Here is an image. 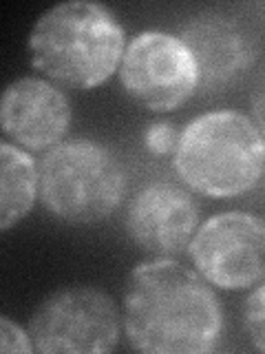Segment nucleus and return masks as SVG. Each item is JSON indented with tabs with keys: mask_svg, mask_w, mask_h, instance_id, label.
<instances>
[{
	"mask_svg": "<svg viewBox=\"0 0 265 354\" xmlns=\"http://www.w3.org/2000/svg\"><path fill=\"white\" fill-rule=\"evenodd\" d=\"M40 199V169L31 153L5 140L0 144V230L25 219Z\"/></svg>",
	"mask_w": 265,
	"mask_h": 354,
	"instance_id": "11",
	"label": "nucleus"
},
{
	"mask_svg": "<svg viewBox=\"0 0 265 354\" xmlns=\"http://www.w3.org/2000/svg\"><path fill=\"white\" fill-rule=\"evenodd\" d=\"M71 120L69 97L58 84L44 77H18L0 100V129L5 140L29 153H47L64 142Z\"/></svg>",
	"mask_w": 265,
	"mask_h": 354,
	"instance_id": "9",
	"label": "nucleus"
},
{
	"mask_svg": "<svg viewBox=\"0 0 265 354\" xmlns=\"http://www.w3.org/2000/svg\"><path fill=\"white\" fill-rule=\"evenodd\" d=\"M0 352L5 354H31L36 352L29 330L20 328L11 317L3 315L0 317Z\"/></svg>",
	"mask_w": 265,
	"mask_h": 354,
	"instance_id": "14",
	"label": "nucleus"
},
{
	"mask_svg": "<svg viewBox=\"0 0 265 354\" xmlns=\"http://www.w3.org/2000/svg\"><path fill=\"white\" fill-rule=\"evenodd\" d=\"M173 169L188 191L197 195L241 197L263 177L265 136L257 122L241 111H208L179 133Z\"/></svg>",
	"mask_w": 265,
	"mask_h": 354,
	"instance_id": "3",
	"label": "nucleus"
},
{
	"mask_svg": "<svg viewBox=\"0 0 265 354\" xmlns=\"http://www.w3.org/2000/svg\"><path fill=\"white\" fill-rule=\"evenodd\" d=\"M27 330L42 354H108L119 346L124 317L102 288L66 286L36 306Z\"/></svg>",
	"mask_w": 265,
	"mask_h": 354,
	"instance_id": "5",
	"label": "nucleus"
},
{
	"mask_svg": "<svg viewBox=\"0 0 265 354\" xmlns=\"http://www.w3.org/2000/svg\"><path fill=\"white\" fill-rule=\"evenodd\" d=\"M144 147L150 155H157V158H164V155H170L177 149V142H179V133H177L175 124L170 120H155L144 131Z\"/></svg>",
	"mask_w": 265,
	"mask_h": 354,
	"instance_id": "13",
	"label": "nucleus"
},
{
	"mask_svg": "<svg viewBox=\"0 0 265 354\" xmlns=\"http://www.w3.org/2000/svg\"><path fill=\"white\" fill-rule=\"evenodd\" d=\"M38 169L44 210L71 226L102 224L128 191L124 164L113 149L91 138L60 142L42 155Z\"/></svg>",
	"mask_w": 265,
	"mask_h": 354,
	"instance_id": "4",
	"label": "nucleus"
},
{
	"mask_svg": "<svg viewBox=\"0 0 265 354\" xmlns=\"http://www.w3.org/2000/svg\"><path fill=\"white\" fill-rule=\"evenodd\" d=\"M195 270L219 290H248L265 279V219L228 210L204 221L188 246Z\"/></svg>",
	"mask_w": 265,
	"mask_h": 354,
	"instance_id": "7",
	"label": "nucleus"
},
{
	"mask_svg": "<svg viewBox=\"0 0 265 354\" xmlns=\"http://www.w3.org/2000/svg\"><path fill=\"white\" fill-rule=\"evenodd\" d=\"M202 226V206L188 188L173 182H150L139 188L126 210L130 241L153 257L188 252Z\"/></svg>",
	"mask_w": 265,
	"mask_h": 354,
	"instance_id": "8",
	"label": "nucleus"
},
{
	"mask_svg": "<svg viewBox=\"0 0 265 354\" xmlns=\"http://www.w3.org/2000/svg\"><path fill=\"white\" fill-rule=\"evenodd\" d=\"M31 66L58 86L91 91L110 80L126 51V31L106 5L66 0L33 22Z\"/></svg>",
	"mask_w": 265,
	"mask_h": 354,
	"instance_id": "2",
	"label": "nucleus"
},
{
	"mask_svg": "<svg viewBox=\"0 0 265 354\" xmlns=\"http://www.w3.org/2000/svg\"><path fill=\"white\" fill-rule=\"evenodd\" d=\"M179 38L193 51L202 71L204 88H224L248 73L259 58V42L228 14L208 11L193 18L181 29Z\"/></svg>",
	"mask_w": 265,
	"mask_h": 354,
	"instance_id": "10",
	"label": "nucleus"
},
{
	"mask_svg": "<svg viewBox=\"0 0 265 354\" xmlns=\"http://www.w3.org/2000/svg\"><path fill=\"white\" fill-rule=\"evenodd\" d=\"M124 335L144 354H204L224 332L215 288L175 257L135 263L124 290Z\"/></svg>",
	"mask_w": 265,
	"mask_h": 354,
	"instance_id": "1",
	"label": "nucleus"
},
{
	"mask_svg": "<svg viewBox=\"0 0 265 354\" xmlns=\"http://www.w3.org/2000/svg\"><path fill=\"white\" fill-rule=\"evenodd\" d=\"M119 84L153 113L181 109L202 86V71L188 44L170 31L146 29L126 44Z\"/></svg>",
	"mask_w": 265,
	"mask_h": 354,
	"instance_id": "6",
	"label": "nucleus"
},
{
	"mask_svg": "<svg viewBox=\"0 0 265 354\" xmlns=\"http://www.w3.org/2000/svg\"><path fill=\"white\" fill-rule=\"evenodd\" d=\"M250 106H252V120L265 136V69L257 75L250 91Z\"/></svg>",
	"mask_w": 265,
	"mask_h": 354,
	"instance_id": "15",
	"label": "nucleus"
},
{
	"mask_svg": "<svg viewBox=\"0 0 265 354\" xmlns=\"http://www.w3.org/2000/svg\"><path fill=\"white\" fill-rule=\"evenodd\" d=\"M243 328L252 346L259 352H265V279L243 304Z\"/></svg>",
	"mask_w": 265,
	"mask_h": 354,
	"instance_id": "12",
	"label": "nucleus"
}]
</instances>
